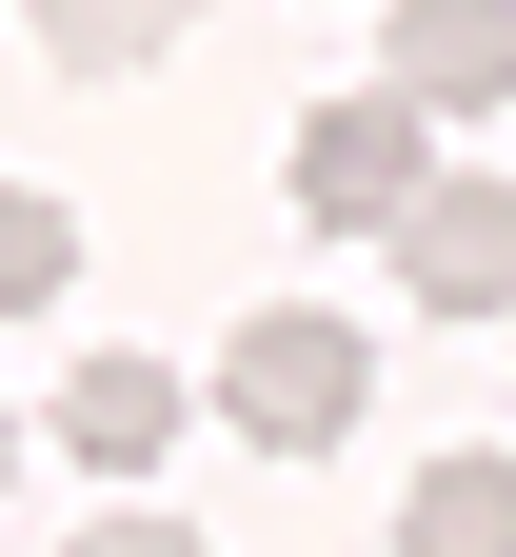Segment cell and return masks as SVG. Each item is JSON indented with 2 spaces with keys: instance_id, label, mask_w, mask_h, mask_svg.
I'll return each mask as SVG.
<instances>
[{
  "instance_id": "obj_1",
  "label": "cell",
  "mask_w": 516,
  "mask_h": 557,
  "mask_svg": "<svg viewBox=\"0 0 516 557\" xmlns=\"http://www.w3.org/2000/svg\"><path fill=\"white\" fill-rule=\"evenodd\" d=\"M357 398H378V338L318 319V299H259L239 338H218V418H239L259 458H338V438H357Z\"/></svg>"
},
{
  "instance_id": "obj_7",
  "label": "cell",
  "mask_w": 516,
  "mask_h": 557,
  "mask_svg": "<svg viewBox=\"0 0 516 557\" xmlns=\"http://www.w3.org/2000/svg\"><path fill=\"white\" fill-rule=\"evenodd\" d=\"M21 21H40L60 81H119V60H160V40H179V0H21Z\"/></svg>"
},
{
  "instance_id": "obj_10",
  "label": "cell",
  "mask_w": 516,
  "mask_h": 557,
  "mask_svg": "<svg viewBox=\"0 0 516 557\" xmlns=\"http://www.w3.org/2000/svg\"><path fill=\"white\" fill-rule=\"evenodd\" d=\"M0 458H21V418H0Z\"/></svg>"
},
{
  "instance_id": "obj_4",
  "label": "cell",
  "mask_w": 516,
  "mask_h": 557,
  "mask_svg": "<svg viewBox=\"0 0 516 557\" xmlns=\"http://www.w3.org/2000/svg\"><path fill=\"white\" fill-rule=\"evenodd\" d=\"M378 81L417 100V120H477V100H516V0H398V60Z\"/></svg>"
},
{
  "instance_id": "obj_9",
  "label": "cell",
  "mask_w": 516,
  "mask_h": 557,
  "mask_svg": "<svg viewBox=\"0 0 516 557\" xmlns=\"http://www.w3.org/2000/svg\"><path fill=\"white\" fill-rule=\"evenodd\" d=\"M60 557H199V537H179V518H139V498H119V518H80V537H60Z\"/></svg>"
},
{
  "instance_id": "obj_3",
  "label": "cell",
  "mask_w": 516,
  "mask_h": 557,
  "mask_svg": "<svg viewBox=\"0 0 516 557\" xmlns=\"http://www.w3.org/2000/svg\"><path fill=\"white\" fill-rule=\"evenodd\" d=\"M378 239L417 278V319H516V180H417Z\"/></svg>"
},
{
  "instance_id": "obj_6",
  "label": "cell",
  "mask_w": 516,
  "mask_h": 557,
  "mask_svg": "<svg viewBox=\"0 0 516 557\" xmlns=\"http://www.w3.org/2000/svg\"><path fill=\"white\" fill-rule=\"evenodd\" d=\"M398 557H516V458H417Z\"/></svg>"
},
{
  "instance_id": "obj_5",
  "label": "cell",
  "mask_w": 516,
  "mask_h": 557,
  "mask_svg": "<svg viewBox=\"0 0 516 557\" xmlns=\"http://www.w3.org/2000/svg\"><path fill=\"white\" fill-rule=\"evenodd\" d=\"M160 438H179V379L119 359V338H80V379H60V458H80V478H160Z\"/></svg>"
},
{
  "instance_id": "obj_2",
  "label": "cell",
  "mask_w": 516,
  "mask_h": 557,
  "mask_svg": "<svg viewBox=\"0 0 516 557\" xmlns=\"http://www.w3.org/2000/svg\"><path fill=\"white\" fill-rule=\"evenodd\" d=\"M417 180H437V120H417L398 81H357V100L299 120V220H318V239H378Z\"/></svg>"
},
{
  "instance_id": "obj_8",
  "label": "cell",
  "mask_w": 516,
  "mask_h": 557,
  "mask_svg": "<svg viewBox=\"0 0 516 557\" xmlns=\"http://www.w3.org/2000/svg\"><path fill=\"white\" fill-rule=\"evenodd\" d=\"M60 278H80V220H60L40 180H0V319H40Z\"/></svg>"
}]
</instances>
